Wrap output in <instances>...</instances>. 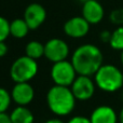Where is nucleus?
I'll return each mask as SVG.
<instances>
[{
	"mask_svg": "<svg viewBox=\"0 0 123 123\" xmlns=\"http://www.w3.org/2000/svg\"><path fill=\"white\" fill-rule=\"evenodd\" d=\"M76 97L69 86L54 84L47 93V104L49 109L56 116L64 117L74 111Z\"/></svg>",
	"mask_w": 123,
	"mask_h": 123,
	"instance_id": "f03ea898",
	"label": "nucleus"
},
{
	"mask_svg": "<svg viewBox=\"0 0 123 123\" xmlns=\"http://www.w3.org/2000/svg\"><path fill=\"white\" fill-rule=\"evenodd\" d=\"M82 16L91 25L100 23L105 16L104 6L97 0H86L82 6Z\"/></svg>",
	"mask_w": 123,
	"mask_h": 123,
	"instance_id": "9b49d317",
	"label": "nucleus"
},
{
	"mask_svg": "<svg viewBox=\"0 0 123 123\" xmlns=\"http://www.w3.org/2000/svg\"><path fill=\"white\" fill-rule=\"evenodd\" d=\"M12 100L17 106H27L35 97V90L29 82H17L11 91Z\"/></svg>",
	"mask_w": 123,
	"mask_h": 123,
	"instance_id": "9d476101",
	"label": "nucleus"
},
{
	"mask_svg": "<svg viewBox=\"0 0 123 123\" xmlns=\"http://www.w3.org/2000/svg\"><path fill=\"white\" fill-rule=\"evenodd\" d=\"M70 89H71L77 100L85 102V100H89L93 97L94 93H95L96 84L95 81L91 79V77L78 74L76 80L74 81V83L70 86Z\"/></svg>",
	"mask_w": 123,
	"mask_h": 123,
	"instance_id": "0eeeda50",
	"label": "nucleus"
},
{
	"mask_svg": "<svg viewBox=\"0 0 123 123\" xmlns=\"http://www.w3.org/2000/svg\"><path fill=\"white\" fill-rule=\"evenodd\" d=\"M67 123H92V122L90 120V118L83 117V116H74V117L70 118Z\"/></svg>",
	"mask_w": 123,
	"mask_h": 123,
	"instance_id": "aec40b11",
	"label": "nucleus"
},
{
	"mask_svg": "<svg viewBox=\"0 0 123 123\" xmlns=\"http://www.w3.org/2000/svg\"><path fill=\"white\" fill-rule=\"evenodd\" d=\"M44 123H65V122L62 121L58 118H53V119H50V120H48V121H45Z\"/></svg>",
	"mask_w": 123,
	"mask_h": 123,
	"instance_id": "b1692460",
	"label": "nucleus"
},
{
	"mask_svg": "<svg viewBox=\"0 0 123 123\" xmlns=\"http://www.w3.org/2000/svg\"><path fill=\"white\" fill-rule=\"evenodd\" d=\"M10 35V22L3 16H0V41H6Z\"/></svg>",
	"mask_w": 123,
	"mask_h": 123,
	"instance_id": "a211bd4d",
	"label": "nucleus"
},
{
	"mask_svg": "<svg viewBox=\"0 0 123 123\" xmlns=\"http://www.w3.org/2000/svg\"><path fill=\"white\" fill-rule=\"evenodd\" d=\"M69 55V47L67 42L60 38H52L44 44V57L52 63L67 60Z\"/></svg>",
	"mask_w": 123,
	"mask_h": 123,
	"instance_id": "423d86ee",
	"label": "nucleus"
},
{
	"mask_svg": "<svg viewBox=\"0 0 123 123\" xmlns=\"http://www.w3.org/2000/svg\"><path fill=\"white\" fill-rule=\"evenodd\" d=\"M50 74L54 84L62 86H71L78 76L72 63L67 60L53 63Z\"/></svg>",
	"mask_w": 123,
	"mask_h": 123,
	"instance_id": "39448f33",
	"label": "nucleus"
},
{
	"mask_svg": "<svg viewBox=\"0 0 123 123\" xmlns=\"http://www.w3.org/2000/svg\"><path fill=\"white\" fill-rule=\"evenodd\" d=\"M25 55L37 61L38 58L44 56V44L37 40L29 41L25 47Z\"/></svg>",
	"mask_w": 123,
	"mask_h": 123,
	"instance_id": "2eb2a0df",
	"label": "nucleus"
},
{
	"mask_svg": "<svg viewBox=\"0 0 123 123\" xmlns=\"http://www.w3.org/2000/svg\"><path fill=\"white\" fill-rule=\"evenodd\" d=\"M119 122L123 123V108L121 109V111H120V113H119Z\"/></svg>",
	"mask_w": 123,
	"mask_h": 123,
	"instance_id": "393cba45",
	"label": "nucleus"
},
{
	"mask_svg": "<svg viewBox=\"0 0 123 123\" xmlns=\"http://www.w3.org/2000/svg\"><path fill=\"white\" fill-rule=\"evenodd\" d=\"M38 69V63L36 60L24 55L12 63L10 67V77L15 83L29 82L37 76Z\"/></svg>",
	"mask_w": 123,
	"mask_h": 123,
	"instance_id": "20e7f679",
	"label": "nucleus"
},
{
	"mask_svg": "<svg viewBox=\"0 0 123 123\" xmlns=\"http://www.w3.org/2000/svg\"><path fill=\"white\" fill-rule=\"evenodd\" d=\"M0 123H12L10 119V115H6V112L0 113Z\"/></svg>",
	"mask_w": 123,
	"mask_h": 123,
	"instance_id": "5701e85b",
	"label": "nucleus"
},
{
	"mask_svg": "<svg viewBox=\"0 0 123 123\" xmlns=\"http://www.w3.org/2000/svg\"><path fill=\"white\" fill-rule=\"evenodd\" d=\"M109 19L117 26H123V8H118L111 11Z\"/></svg>",
	"mask_w": 123,
	"mask_h": 123,
	"instance_id": "6ab92c4d",
	"label": "nucleus"
},
{
	"mask_svg": "<svg viewBox=\"0 0 123 123\" xmlns=\"http://www.w3.org/2000/svg\"><path fill=\"white\" fill-rule=\"evenodd\" d=\"M91 24L81 15V16H74L65 22L64 24V32L66 36L70 38H83L90 31Z\"/></svg>",
	"mask_w": 123,
	"mask_h": 123,
	"instance_id": "6e6552de",
	"label": "nucleus"
},
{
	"mask_svg": "<svg viewBox=\"0 0 123 123\" xmlns=\"http://www.w3.org/2000/svg\"><path fill=\"white\" fill-rule=\"evenodd\" d=\"M103 61L104 56L99 48L95 44L85 43L74 50L70 62L78 74L92 77L104 65Z\"/></svg>",
	"mask_w": 123,
	"mask_h": 123,
	"instance_id": "f257e3e1",
	"label": "nucleus"
},
{
	"mask_svg": "<svg viewBox=\"0 0 123 123\" xmlns=\"http://www.w3.org/2000/svg\"><path fill=\"white\" fill-rule=\"evenodd\" d=\"M90 120L92 123H118L119 115H117L112 107L102 105L92 111Z\"/></svg>",
	"mask_w": 123,
	"mask_h": 123,
	"instance_id": "f8f14e48",
	"label": "nucleus"
},
{
	"mask_svg": "<svg viewBox=\"0 0 123 123\" xmlns=\"http://www.w3.org/2000/svg\"><path fill=\"white\" fill-rule=\"evenodd\" d=\"M12 123H34V113L26 106H17L10 115Z\"/></svg>",
	"mask_w": 123,
	"mask_h": 123,
	"instance_id": "ddd939ff",
	"label": "nucleus"
},
{
	"mask_svg": "<svg viewBox=\"0 0 123 123\" xmlns=\"http://www.w3.org/2000/svg\"><path fill=\"white\" fill-rule=\"evenodd\" d=\"M11 102H12L11 93H9L4 87L0 86V113H3L8 110Z\"/></svg>",
	"mask_w": 123,
	"mask_h": 123,
	"instance_id": "f3484780",
	"label": "nucleus"
},
{
	"mask_svg": "<svg viewBox=\"0 0 123 123\" xmlns=\"http://www.w3.org/2000/svg\"><path fill=\"white\" fill-rule=\"evenodd\" d=\"M30 30L29 26L27 25L24 18H15L10 22V35L16 39H22L27 36Z\"/></svg>",
	"mask_w": 123,
	"mask_h": 123,
	"instance_id": "4468645a",
	"label": "nucleus"
},
{
	"mask_svg": "<svg viewBox=\"0 0 123 123\" xmlns=\"http://www.w3.org/2000/svg\"><path fill=\"white\" fill-rule=\"evenodd\" d=\"M99 38L103 42H108L110 41V38H111V32L108 31V30H104V31L100 32L99 35Z\"/></svg>",
	"mask_w": 123,
	"mask_h": 123,
	"instance_id": "412c9836",
	"label": "nucleus"
},
{
	"mask_svg": "<svg viewBox=\"0 0 123 123\" xmlns=\"http://www.w3.org/2000/svg\"><path fill=\"white\" fill-rule=\"evenodd\" d=\"M94 81L96 86L102 91L113 93L123 86V72L117 66L106 64L94 74Z\"/></svg>",
	"mask_w": 123,
	"mask_h": 123,
	"instance_id": "7ed1b4c3",
	"label": "nucleus"
},
{
	"mask_svg": "<svg viewBox=\"0 0 123 123\" xmlns=\"http://www.w3.org/2000/svg\"><path fill=\"white\" fill-rule=\"evenodd\" d=\"M109 44L113 50L123 51V26H118L112 32Z\"/></svg>",
	"mask_w": 123,
	"mask_h": 123,
	"instance_id": "dca6fc26",
	"label": "nucleus"
},
{
	"mask_svg": "<svg viewBox=\"0 0 123 123\" xmlns=\"http://www.w3.org/2000/svg\"><path fill=\"white\" fill-rule=\"evenodd\" d=\"M121 63H122V65H123V51L121 52Z\"/></svg>",
	"mask_w": 123,
	"mask_h": 123,
	"instance_id": "a878e982",
	"label": "nucleus"
},
{
	"mask_svg": "<svg viewBox=\"0 0 123 123\" xmlns=\"http://www.w3.org/2000/svg\"><path fill=\"white\" fill-rule=\"evenodd\" d=\"M24 19L27 25L29 26L30 30H35L39 28L47 18V10L40 3H30L24 11Z\"/></svg>",
	"mask_w": 123,
	"mask_h": 123,
	"instance_id": "1a4fd4ad",
	"label": "nucleus"
},
{
	"mask_svg": "<svg viewBox=\"0 0 123 123\" xmlns=\"http://www.w3.org/2000/svg\"><path fill=\"white\" fill-rule=\"evenodd\" d=\"M8 53V45L4 41H0V57H3Z\"/></svg>",
	"mask_w": 123,
	"mask_h": 123,
	"instance_id": "4be33fe9",
	"label": "nucleus"
}]
</instances>
